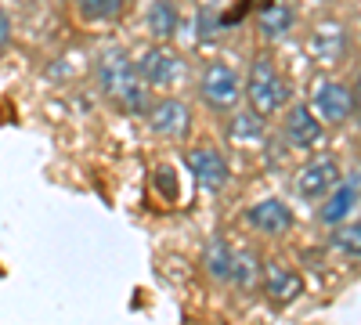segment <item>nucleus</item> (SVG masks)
Instances as JSON below:
<instances>
[{
  "mask_svg": "<svg viewBox=\"0 0 361 325\" xmlns=\"http://www.w3.org/2000/svg\"><path fill=\"white\" fill-rule=\"evenodd\" d=\"M94 80L102 87V94L116 105V109H123L130 116H145L148 112V87L145 80L137 76V66L130 62V54L127 51H119V47H109L102 58H98V69H94Z\"/></svg>",
  "mask_w": 361,
  "mask_h": 325,
  "instance_id": "1",
  "label": "nucleus"
},
{
  "mask_svg": "<svg viewBox=\"0 0 361 325\" xmlns=\"http://www.w3.org/2000/svg\"><path fill=\"white\" fill-rule=\"evenodd\" d=\"M243 98L250 102V109L257 116L267 120V116H275V112H282L289 105L293 91H289L286 76L279 73V66L271 62L267 54H257L250 62V73L243 76Z\"/></svg>",
  "mask_w": 361,
  "mask_h": 325,
  "instance_id": "2",
  "label": "nucleus"
},
{
  "mask_svg": "<svg viewBox=\"0 0 361 325\" xmlns=\"http://www.w3.org/2000/svg\"><path fill=\"white\" fill-rule=\"evenodd\" d=\"M199 98L209 112H235L243 102V73L228 62H209L199 76Z\"/></svg>",
  "mask_w": 361,
  "mask_h": 325,
  "instance_id": "3",
  "label": "nucleus"
},
{
  "mask_svg": "<svg viewBox=\"0 0 361 325\" xmlns=\"http://www.w3.org/2000/svg\"><path fill=\"white\" fill-rule=\"evenodd\" d=\"M137 76L145 80V87L152 91V87H173V83H180L185 80V73H188V66H185V58H180L177 51H170V47H148L141 58H137Z\"/></svg>",
  "mask_w": 361,
  "mask_h": 325,
  "instance_id": "4",
  "label": "nucleus"
},
{
  "mask_svg": "<svg viewBox=\"0 0 361 325\" xmlns=\"http://www.w3.org/2000/svg\"><path fill=\"white\" fill-rule=\"evenodd\" d=\"M311 112L318 116L322 123L329 127H340L354 116V94L347 83H336V80H322L314 83V94H311Z\"/></svg>",
  "mask_w": 361,
  "mask_h": 325,
  "instance_id": "5",
  "label": "nucleus"
},
{
  "mask_svg": "<svg viewBox=\"0 0 361 325\" xmlns=\"http://www.w3.org/2000/svg\"><path fill=\"white\" fill-rule=\"evenodd\" d=\"M340 163L333 156H314L307 159L304 166H300L296 173V195L300 199H311V202H322L329 192H333L340 185Z\"/></svg>",
  "mask_w": 361,
  "mask_h": 325,
  "instance_id": "6",
  "label": "nucleus"
},
{
  "mask_svg": "<svg viewBox=\"0 0 361 325\" xmlns=\"http://www.w3.org/2000/svg\"><path fill=\"white\" fill-rule=\"evenodd\" d=\"M260 289H264L271 307H289V304L300 300V293H304V275H300L296 268H289L286 260H267Z\"/></svg>",
  "mask_w": 361,
  "mask_h": 325,
  "instance_id": "7",
  "label": "nucleus"
},
{
  "mask_svg": "<svg viewBox=\"0 0 361 325\" xmlns=\"http://www.w3.org/2000/svg\"><path fill=\"white\" fill-rule=\"evenodd\" d=\"M188 166L195 173V181L202 185V192H209V195L224 192L228 181H231V166H228V159L214 149V145H192L188 149Z\"/></svg>",
  "mask_w": 361,
  "mask_h": 325,
  "instance_id": "8",
  "label": "nucleus"
},
{
  "mask_svg": "<svg viewBox=\"0 0 361 325\" xmlns=\"http://www.w3.org/2000/svg\"><path fill=\"white\" fill-rule=\"evenodd\" d=\"M145 116H148L152 134H159V137L180 141V137H188V130H192V109L180 98H159V102L148 105Z\"/></svg>",
  "mask_w": 361,
  "mask_h": 325,
  "instance_id": "9",
  "label": "nucleus"
},
{
  "mask_svg": "<svg viewBox=\"0 0 361 325\" xmlns=\"http://www.w3.org/2000/svg\"><path fill=\"white\" fill-rule=\"evenodd\" d=\"M347 47H350V37H347V29L333 18H325L311 29V40H307V51L311 58H318L322 66H336L347 58Z\"/></svg>",
  "mask_w": 361,
  "mask_h": 325,
  "instance_id": "10",
  "label": "nucleus"
},
{
  "mask_svg": "<svg viewBox=\"0 0 361 325\" xmlns=\"http://www.w3.org/2000/svg\"><path fill=\"white\" fill-rule=\"evenodd\" d=\"M246 224L267 239H282V235L293 228V210L282 202V199H260L257 206L246 210Z\"/></svg>",
  "mask_w": 361,
  "mask_h": 325,
  "instance_id": "11",
  "label": "nucleus"
},
{
  "mask_svg": "<svg viewBox=\"0 0 361 325\" xmlns=\"http://www.w3.org/2000/svg\"><path fill=\"white\" fill-rule=\"evenodd\" d=\"M282 134H286V145L289 149H314V145L322 141V120L311 112V105H293L289 112H286V127H282Z\"/></svg>",
  "mask_w": 361,
  "mask_h": 325,
  "instance_id": "12",
  "label": "nucleus"
},
{
  "mask_svg": "<svg viewBox=\"0 0 361 325\" xmlns=\"http://www.w3.org/2000/svg\"><path fill=\"white\" fill-rule=\"evenodd\" d=\"M231 260H235V246L224 239V235H209V239L202 243V271L217 286L231 282Z\"/></svg>",
  "mask_w": 361,
  "mask_h": 325,
  "instance_id": "13",
  "label": "nucleus"
},
{
  "mask_svg": "<svg viewBox=\"0 0 361 325\" xmlns=\"http://www.w3.org/2000/svg\"><path fill=\"white\" fill-rule=\"evenodd\" d=\"M264 278V260L257 257V250L250 246H235V260H231V282L238 293H257Z\"/></svg>",
  "mask_w": 361,
  "mask_h": 325,
  "instance_id": "14",
  "label": "nucleus"
},
{
  "mask_svg": "<svg viewBox=\"0 0 361 325\" xmlns=\"http://www.w3.org/2000/svg\"><path fill=\"white\" fill-rule=\"evenodd\" d=\"M354 202H357V188H354V185H336L333 192L318 202V221H322L325 228L343 224L347 214L354 210Z\"/></svg>",
  "mask_w": 361,
  "mask_h": 325,
  "instance_id": "15",
  "label": "nucleus"
},
{
  "mask_svg": "<svg viewBox=\"0 0 361 325\" xmlns=\"http://www.w3.org/2000/svg\"><path fill=\"white\" fill-rule=\"evenodd\" d=\"M228 141L235 145H264L267 141V127H264V116H257L253 109L246 112H231V120H228Z\"/></svg>",
  "mask_w": 361,
  "mask_h": 325,
  "instance_id": "16",
  "label": "nucleus"
},
{
  "mask_svg": "<svg viewBox=\"0 0 361 325\" xmlns=\"http://www.w3.org/2000/svg\"><path fill=\"white\" fill-rule=\"evenodd\" d=\"M145 25L148 33H152L156 40H173L177 29H180V11L173 0H152V8H148L145 15Z\"/></svg>",
  "mask_w": 361,
  "mask_h": 325,
  "instance_id": "17",
  "label": "nucleus"
},
{
  "mask_svg": "<svg viewBox=\"0 0 361 325\" xmlns=\"http://www.w3.org/2000/svg\"><path fill=\"white\" fill-rule=\"evenodd\" d=\"M293 8L289 4H282V0H271L267 8H260L257 11V29H260V37L264 40H279V37H286L289 29H293Z\"/></svg>",
  "mask_w": 361,
  "mask_h": 325,
  "instance_id": "18",
  "label": "nucleus"
},
{
  "mask_svg": "<svg viewBox=\"0 0 361 325\" xmlns=\"http://www.w3.org/2000/svg\"><path fill=\"white\" fill-rule=\"evenodd\" d=\"M329 250L340 253L343 260H357L361 264V221H343L333 228V235H329Z\"/></svg>",
  "mask_w": 361,
  "mask_h": 325,
  "instance_id": "19",
  "label": "nucleus"
},
{
  "mask_svg": "<svg viewBox=\"0 0 361 325\" xmlns=\"http://www.w3.org/2000/svg\"><path fill=\"white\" fill-rule=\"evenodd\" d=\"M76 11L83 22H116L123 11V0H76Z\"/></svg>",
  "mask_w": 361,
  "mask_h": 325,
  "instance_id": "20",
  "label": "nucleus"
},
{
  "mask_svg": "<svg viewBox=\"0 0 361 325\" xmlns=\"http://www.w3.org/2000/svg\"><path fill=\"white\" fill-rule=\"evenodd\" d=\"M152 188H156L166 202H177V173H173V166H159V170L152 173Z\"/></svg>",
  "mask_w": 361,
  "mask_h": 325,
  "instance_id": "21",
  "label": "nucleus"
},
{
  "mask_svg": "<svg viewBox=\"0 0 361 325\" xmlns=\"http://www.w3.org/2000/svg\"><path fill=\"white\" fill-rule=\"evenodd\" d=\"M8 44H11V15L0 8V51H4Z\"/></svg>",
  "mask_w": 361,
  "mask_h": 325,
  "instance_id": "22",
  "label": "nucleus"
},
{
  "mask_svg": "<svg viewBox=\"0 0 361 325\" xmlns=\"http://www.w3.org/2000/svg\"><path fill=\"white\" fill-rule=\"evenodd\" d=\"M350 94H354V120L361 123V73H357V80H354V87H350Z\"/></svg>",
  "mask_w": 361,
  "mask_h": 325,
  "instance_id": "23",
  "label": "nucleus"
}]
</instances>
